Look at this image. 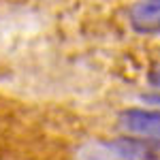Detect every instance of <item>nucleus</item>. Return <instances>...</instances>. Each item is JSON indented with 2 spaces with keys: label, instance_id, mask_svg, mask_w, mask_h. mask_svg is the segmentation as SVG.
Segmentation results:
<instances>
[{
  "label": "nucleus",
  "instance_id": "obj_1",
  "mask_svg": "<svg viewBox=\"0 0 160 160\" xmlns=\"http://www.w3.org/2000/svg\"><path fill=\"white\" fill-rule=\"evenodd\" d=\"M160 152V145L148 139L120 137L111 141H94L81 148V160H154Z\"/></svg>",
  "mask_w": 160,
  "mask_h": 160
},
{
  "label": "nucleus",
  "instance_id": "obj_2",
  "mask_svg": "<svg viewBox=\"0 0 160 160\" xmlns=\"http://www.w3.org/2000/svg\"><path fill=\"white\" fill-rule=\"evenodd\" d=\"M124 130L141 135L145 139H160V111L148 109H128L120 115Z\"/></svg>",
  "mask_w": 160,
  "mask_h": 160
},
{
  "label": "nucleus",
  "instance_id": "obj_3",
  "mask_svg": "<svg viewBox=\"0 0 160 160\" xmlns=\"http://www.w3.org/2000/svg\"><path fill=\"white\" fill-rule=\"evenodd\" d=\"M148 79H149V83H152V86H158L160 88V66H154V68L149 71Z\"/></svg>",
  "mask_w": 160,
  "mask_h": 160
},
{
  "label": "nucleus",
  "instance_id": "obj_4",
  "mask_svg": "<svg viewBox=\"0 0 160 160\" xmlns=\"http://www.w3.org/2000/svg\"><path fill=\"white\" fill-rule=\"evenodd\" d=\"M143 100L152 105H160V94H148V96H143Z\"/></svg>",
  "mask_w": 160,
  "mask_h": 160
},
{
  "label": "nucleus",
  "instance_id": "obj_5",
  "mask_svg": "<svg viewBox=\"0 0 160 160\" xmlns=\"http://www.w3.org/2000/svg\"><path fill=\"white\" fill-rule=\"evenodd\" d=\"M154 30H158V32H160V19L156 22V28H154Z\"/></svg>",
  "mask_w": 160,
  "mask_h": 160
},
{
  "label": "nucleus",
  "instance_id": "obj_6",
  "mask_svg": "<svg viewBox=\"0 0 160 160\" xmlns=\"http://www.w3.org/2000/svg\"><path fill=\"white\" fill-rule=\"evenodd\" d=\"M154 160H160V158H154Z\"/></svg>",
  "mask_w": 160,
  "mask_h": 160
}]
</instances>
